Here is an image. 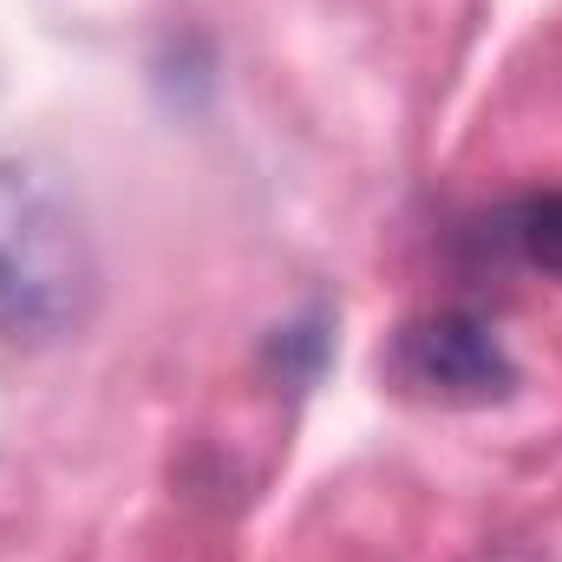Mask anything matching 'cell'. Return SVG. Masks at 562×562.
<instances>
[{
  "mask_svg": "<svg viewBox=\"0 0 562 562\" xmlns=\"http://www.w3.org/2000/svg\"><path fill=\"white\" fill-rule=\"evenodd\" d=\"M99 236L66 183L33 150H0V347L46 353L99 314Z\"/></svg>",
  "mask_w": 562,
  "mask_h": 562,
  "instance_id": "1",
  "label": "cell"
},
{
  "mask_svg": "<svg viewBox=\"0 0 562 562\" xmlns=\"http://www.w3.org/2000/svg\"><path fill=\"white\" fill-rule=\"evenodd\" d=\"M386 380L425 406H491V400H510L517 360L504 353L491 321H477L464 307H438L393 334Z\"/></svg>",
  "mask_w": 562,
  "mask_h": 562,
  "instance_id": "2",
  "label": "cell"
},
{
  "mask_svg": "<svg viewBox=\"0 0 562 562\" xmlns=\"http://www.w3.org/2000/svg\"><path fill=\"white\" fill-rule=\"evenodd\" d=\"M510 243H517V256H524L537 276L562 281V190L524 203V210L510 216Z\"/></svg>",
  "mask_w": 562,
  "mask_h": 562,
  "instance_id": "3",
  "label": "cell"
},
{
  "mask_svg": "<svg viewBox=\"0 0 562 562\" xmlns=\"http://www.w3.org/2000/svg\"><path fill=\"white\" fill-rule=\"evenodd\" d=\"M321 353H327V334H321V321L276 327V340H269V360H276L288 380H314V373H321Z\"/></svg>",
  "mask_w": 562,
  "mask_h": 562,
  "instance_id": "4",
  "label": "cell"
}]
</instances>
